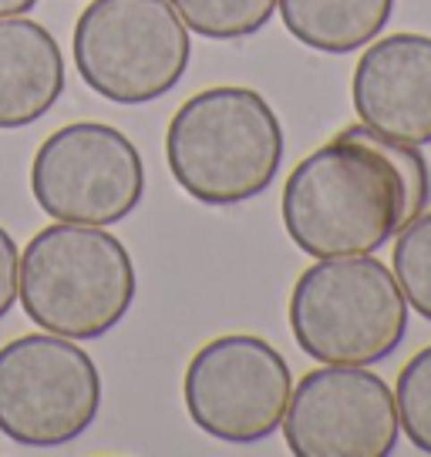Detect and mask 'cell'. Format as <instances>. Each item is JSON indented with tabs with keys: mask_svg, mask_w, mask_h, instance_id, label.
<instances>
[{
	"mask_svg": "<svg viewBox=\"0 0 431 457\" xmlns=\"http://www.w3.org/2000/svg\"><path fill=\"white\" fill-rule=\"evenodd\" d=\"M431 165L418 145L347 125L283 182V228L314 259L371 256L428 209Z\"/></svg>",
	"mask_w": 431,
	"mask_h": 457,
	"instance_id": "6da1fadb",
	"label": "cell"
},
{
	"mask_svg": "<svg viewBox=\"0 0 431 457\" xmlns=\"http://www.w3.org/2000/svg\"><path fill=\"white\" fill-rule=\"evenodd\" d=\"M283 125L253 87H206L173 114L165 162L175 186L202 205H240L263 195L283 169Z\"/></svg>",
	"mask_w": 431,
	"mask_h": 457,
	"instance_id": "7a4b0ae2",
	"label": "cell"
},
{
	"mask_svg": "<svg viewBox=\"0 0 431 457\" xmlns=\"http://www.w3.org/2000/svg\"><path fill=\"white\" fill-rule=\"evenodd\" d=\"M135 262L115 232L81 222L44 226L21 253V293L30 323L68 340H101L135 303Z\"/></svg>",
	"mask_w": 431,
	"mask_h": 457,
	"instance_id": "3957f363",
	"label": "cell"
},
{
	"mask_svg": "<svg viewBox=\"0 0 431 457\" xmlns=\"http://www.w3.org/2000/svg\"><path fill=\"white\" fill-rule=\"evenodd\" d=\"M287 316L297 346L331 367H374L408 333V300L391 266L374 253L320 259L303 270Z\"/></svg>",
	"mask_w": 431,
	"mask_h": 457,
	"instance_id": "277c9868",
	"label": "cell"
},
{
	"mask_svg": "<svg viewBox=\"0 0 431 457\" xmlns=\"http://www.w3.org/2000/svg\"><path fill=\"white\" fill-rule=\"evenodd\" d=\"M72 54L95 95L148 104L182 81L192 41L169 0H91L74 24Z\"/></svg>",
	"mask_w": 431,
	"mask_h": 457,
	"instance_id": "5b68a950",
	"label": "cell"
},
{
	"mask_svg": "<svg viewBox=\"0 0 431 457\" xmlns=\"http://www.w3.org/2000/svg\"><path fill=\"white\" fill-rule=\"evenodd\" d=\"M101 411V373L68 337L28 333L0 346V434L21 447H64Z\"/></svg>",
	"mask_w": 431,
	"mask_h": 457,
	"instance_id": "8992f818",
	"label": "cell"
},
{
	"mask_svg": "<svg viewBox=\"0 0 431 457\" xmlns=\"http://www.w3.org/2000/svg\"><path fill=\"white\" fill-rule=\"evenodd\" d=\"M30 192L55 222L115 226L142 205L145 162L115 125L74 121L34 152Z\"/></svg>",
	"mask_w": 431,
	"mask_h": 457,
	"instance_id": "52a82bcc",
	"label": "cell"
},
{
	"mask_svg": "<svg viewBox=\"0 0 431 457\" xmlns=\"http://www.w3.org/2000/svg\"><path fill=\"white\" fill-rule=\"evenodd\" d=\"M293 394V377L274 343L253 333H226L202 343L182 377L189 420L223 444L274 437Z\"/></svg>",
	"mask_w": 431,
	"mask_h": 457,
	"instance_id": "ba28073f",
	"label": "cell"
},
{
	"mask_svg": "<svg viewBox=\"0 0 431 457\" xmlns=\"http://www.w3.org/2000/svg\"><path fill=\"white\" fill-rule=\"evenodd\" d=\"M283 441L297 457H388L401 420L391 386L368 367L310 370L290 394Z\"/></svg>",
	"mask_w": 431,
	"mask_h": 457,
	"instance_id": "9c48e42d",
	"label": "cell"
},
{
	"mask_svg": "<svg viewBox=\"0 0 431 457\" xmlns=\"http://www.w3.org/2000/svg\"><path fill=\"white\" fill-rule=\"evenodd\" d=\"M354 112L404 145H431V37L391 34L364 47L351 78Z\"/></svg>",
	"mask_w": 431,
	"mask_h": 457,
	"instance_id": "30bf717a",
	"label": "cell"
},
{
	"mask_svg": "<svg viewBox=\"0 0 431 457\" xmlns=\"http://www.w3.org/2000/svg\"><path fill=\"white\" fill-rule=\"evenodd\" d=\"M64 95V54L30 17H0V131L41 121Z\"/></svg>",
	"mask_w": 431,
	"mask_h": 457,
	"instance_id": "8fae6325",
	"label": "cell"
},
{
	"mask_svg": "<svg viewBox=\"0 0 431 457\" xmlns=\"http://www.w3.org/2000/svg\"><path fill=\"white\" fill-rule=\"evenodd\" d=\"M276 14L303 47L354 54L381 37L394 14V0H276Z\"/></svg>",
	"mask_w": 431,
	"mask_h": 457,
	"instance_id": "7c38bea8",
	"label": "cell"
},
{
	"mask_svg": "<svg viewBox=\"0 0 431 457\" xmlns=\"http://www.w3.org/2000/svg\"><path fill=\"white\" fill-rule=\"evenodd\" d=\"M189 30L209 41L253 37L276 14V0H169Z\"/></svg>",
	"mask_w": 431,
	"mask_h": 457,
	"instance_id": "4fadbf2b",
	"label": "cell"
},
{
	"mask_svg": "<svg viewBox=\"0 0 431 457\" xmlns=\"http://www.w3.org/2000/svg\"><path fill=\"white\" fill-rule=\"evenodd\" d=\"M391 272H394V279L401 286L408 310H415L421 320L431 323V212L428 209L394 236Z\"/></svg>",
	"mask_w": 431,
	"mask_h": 457,
	"instance_id": "5bb4252c",
	"label": "cell"
},
{
	"mask_svg": "<svg viewBox=\"0 0 431 457\" xmlns=\"http://www.w3.org/2000/svg\"><path fill=\"white\" fill-rule=\"evenodd\" d=\"M394 403L404 437L415 444V451L431 454V346L418 350L401 367L394 384Z\"/></svg>",
	"mask_w": 431,
	"mask_h": 457,
	"instance_id": "9a60e30c",
	"label": "cell"
},
{
	"mask_svg": "<svg viewBox=\"0 0 431 457\" xmlns=\"http://www.w3.org/2000/svg\"><path fill=\"white\" fill-rule=\"evenodd\" d=\"M21 293V249L14 236L0 226V320L14 310Z\"/></svg>",
	"mask_w": 431,
	"mask_h": 457,
	"instance_id": "2e32d148",
	"label": "cell"
},
{
	"mask_svg": "<svg viewBox=\"0 0 431 457\" xmlns=\"http://www.w3.org/2000/svg\"><path fill=\"white\" fill-rule=\"evenodd\" d=\"M34 7H38V0H0V17H21Z\"/></svg>",
	"mask_w": 431,
	"mask_h": 457,
	"instance_id": "e0dca14e",
	"label": "cell"
}]
</instances>
